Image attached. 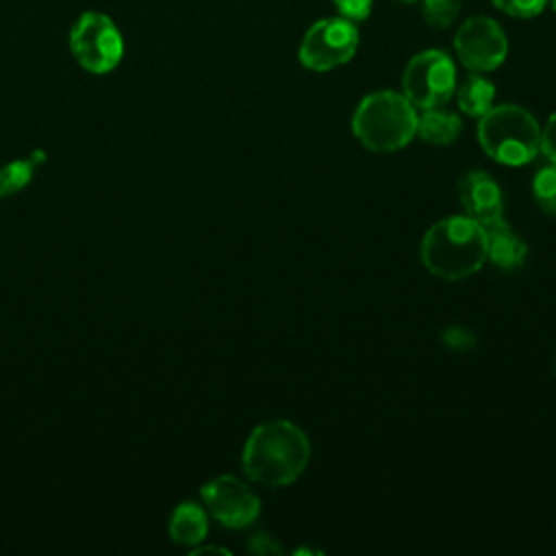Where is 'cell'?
<instances>
[{
  "label": "cell",
  "mask_w": 556,
  "mask_h": 556,
  "mask_svg": "<svg viewBox=\"0 0 556 556\" xmlns=\"http://www.w3.org/2000/svg\"><path fill=\"white\" fill-rule=\"evenodd\" d=\"M463 0H421V15L434 28H447L456 22Z\"/></svg>",
  "instance_id": "cell-17"
},
{
  "label": "cell",
  "mask_w": 556,
  "mask_h": 556,
  "mask_svg": "<svg viewBox=\"0 0 556 556\" xmlns=\"http://www.w3.org/2000/svg\"><path fill=\"white\" fill-rule=\"evenodd\" d=\"M404 2H415V0H404Z\"/></svg>",
  "instance_id": "cell-24"
},
{
  "label": "cell",
  "mask_w": 556,
  "mask_h": 556,
  "mask_svg": "<svg viewBox=\"0 0 556 556\" xmlns=\"http://www.w3.org/2000/svg\"><path fill=\"white\" fill-rule=\"evenodd\" d=\"M202 502L222 526L232 530L252 526L261 513L258 497L235 476H217L208 480L202 486Z\"/></svg>",
  "instance_id": "cell-9"
},
{
  "label": "cell",
  "mask_w": 556,
  "mask_h": 556,
  "mask_svg": "<svg viewBox=\"0 0 556 556\" xmlns=\"http://www.w3.org/2000/svg\"><path fill=\"white\" fill-rule=\"evenodd\" d=\"M532 195L543 213L556 217V163L536 172L532 178Z\"/></svg>",
  "instance_id": "cell-16"
},
{
  "label": "cell",
  "mask_w": 556,
  "mask_h": 556,
  "mask_svg": "<svg viewBox=\"0 0 556 556\" xmlns=\"http://www.w3.org/2000/svg\"><path fill=\"white\" fill-rule=\"evenodd\" d=\"M552 9H554V13H556V0H552Z\"/></svg>",
  "instance_id": "cell-23"
},
{
  "label": "cell",
  "mask_w": 556,
  "mask_h": 556,
  "mask_svg": "<svg viewBox=\"0 0 556 556\" xmlns=\"http://www.w3.org/2000/svg\"><path fill=\"white\" fill-rule=\"evenodd\" d=\"M463 130V122L456 113L445 111L443 106L426 109L417 115V135L434 146H450Z\"/></svg>",
  "instance_id": "cell-13"
},
{
  "label": "cell",
  "mask_w": 556,
  "mask_h": 556,
  "mask_svg": "<svg viewBox=\"0 0 556 556\" xmlns=\"http://www.w3.org/2000/svg\"><path fill=\"white\" fill-rule=\"evenodd\" d=\"M458 200L465 208V215L484 228L504 219L502 189L486 172H467L458 180Z\"/></svg>",
  "instance_id": "cell-10"
},
{
  "label": "cell",
  "mask_w": 556,
  "mask_h": 556,
  "mask_svg": "<svg viewBox=\"0 0 556 556\" xmlns=\"http://www.w3.org/2000/svg\"><path fill=\"white\" fill-rule=\"evenodd\" d=\"M419 256L424 267L443 280H463L486 261V230L467 215L445 217L428 228Z\"/></svg>",
  "instance_id": "cell-2"
},
{
  "label": "cell",
  "mask_w": 556,
  "mask_h": 556,
  "mask_svg": "<svg viewBox=\"0 0 556 556\" xmlns=\"http://www.w3.org/2000/svg\"><path fill=\"white\" fill-rule=\"evenodd\" d=\"M250 549L256 554H280L282 552L280 545L269 534H263V532H258L250 539Z\"/></svg>",
  "instance_id": "cell-21"
},
{
  "label": "cell",
  "mask_w": 556,
  "mask_h": 556,
  "mask_svg": "<svg viewBox=\"0 0 556 556\" xmlns=\"http://www.w3.org/2000/svg\"><path fill=\"white\" fill-rule=\"evenodd\" d=\"M491 2L502 13L519 20L536 17L547 7V0H491Z\"/></svg>",
  "instance_id": "cell-18"
},
{
  "label": "cell",
  "mask_w": 556,
  "mask_h": 556,
  "mask_svg": "<svg viewBox=\"0 0 556 556\" xmlns=\"http://www.w3.org/2000/svg\"><path fill=\"white\" fill-rule=\"evenodd\" d=\"M308 458L311 443L304 430L287 419H269L250 432L241 465L250 480L276 489L295 482Z\"/></svg>",
  "instance_id": "cell-1"
},
{
  "label": "cell",
  "mask_w": 556,
  "mask_h": 556,
  "mask_svg": "<svg viewBox=\"0 0 556 556\" xmlns=\"http://www.w3.org/2000/svg\"><path fill=\"white\" fill-rule=\"evenodd\" d=\"M478 141L495 163L519 167L541 150L536 117L519 104L491 106L478 122Z\"/></svg>",
  "instance_id": "cell-4"
},
{
  "label": "cell",
  "mask_w": 556,
  "mask_h": 556,
  "mask_svg": "<svg viewBox=\"0 0 556 556\" xmlns=\"http://www.w3.org/2000/svg\"><path fill=\"white\" fill-rule=\"evenodd\" d=\"M208 532V519L200 504L182 502L169 517V536L178 545H198Z\"/></svg>",
  "instance_id": "cell-12"
},
{
  "label": "cell",
  "mask_w": 556,
  "mask_h": 556,
  "mask_svg": "<svg viewBox=\"0 0 556 556\" xmlns=\"http://www.w3.org/2000/svg\"><path fill=\"white\" fill-rule=\"evenodd\" d=\"M339 15L350 20V22H361L365 17H369L371 13V4L374 0H332Z\"/></svg>",
  "instance_id": "cell-19"
},
{
  "label": "cell",
  "mask_w": 556,
  "mask_h": 556,
  "mask_svg": "<svg viewBox=\"0 0 556 556\" xmlns=\"http://www.w3.org/2000/svg\"><path fill=\"white\" fill-rule=\"evenodd\" d=\"M456 91V65L443 50L417 52L404 67L402 93L415 109H437Z\"/></svg>",
  "instance_id": "cell-6"
},
{
  "label": "cell",
  "mask_w": 556,
  "mask_h": 556,
  "mask_svg": "<svg viewBox=\"0 0 556 556\" xmlns=\"http://www.w3.org/2000/svg\"><path fill=\"white\" fill-rule=\"evenodd\" d=\"M354 137L374 152H395L417 135V111L404 93L374 91L352 115Z\"/></svg>",
  "instance_id": "cell-3"
},
{
  "label": "cell",
  "mask_w": 556,
  "mask_h": 556,
  "mask_svg": "<svg viewBox=\"0 0 556 556\" xmlns=\"http://www.w3.org/2000/svg\"><path fill=\"white\" fill-rule=\"evenodd\" d=\"M70 50L83 70L109 74L124 56V37L109 15L85 11L70 30Z\"/></svg>",
  "instance_id": "cell-5"
},
{
  "label": "cell",
  "mask_w": 556,
  "mask_h": 556,
  "mask_svg": "<svg viewBox=\"0 0 556 556\" xmlns=\"http://www.w3.org/2000/svg\"><path fill=\"white\" fill-rule=\"evenodd\" d=\"M358 50V28L345 17L317 20L302 37L298 59L313 72H328L348 63Z\"/></svg>",
  "instance_id": "cell-7"
},
{
  "label": "cell",
  "mask_w": 556,
  "mask_h": 556,
  "mask_svg": "<svg viewBox=\"0 0 556 556\" xmlns=\"http://www.w3.org/2000/svg\"><path fill=\"white\" fill-rule=\"evenodd\" d=\"M456 102L458 109L469 115V117H482L495 100V85L491 80H486L484 76H480L478 72H471L469 76H465L460 80V85H456Z\"/></svg>",
  "instance_id": "cell-14"
},
{
  "label": "cell",
  "mask_w": 556,
  "mask_h": 556,
  "mask_svg": "<svg viewBox=\"0 0 556 556\" xmlns=\"http://www.w3.org/2000/svg\"><path fill=\"white\" fill-rule=\"evenodd\" d=\"M541 152L556 163V113L549 115L545 128L541 130Z\"/></svg>",
  "instance_id": "cell-20"
},
{
  "label": "cell",
  "mask_w": 556,
  "mask_h": 556,
  "mask_svg": "<svg viewBox=\"0 0 556 556\" xmlns=\"http://www.w3.org/2000/svg\"><path fill=\"white\" fill-rule=\"evenodd\" d=\"M46 156L41 150L33 152L30 159H17L0 167V198L13 195L20 189H24L33 180V172L39 163H43Z\"/></svg>",
  "instance_id": "cell-15"
},
{
  "label": "cell",
  "mask_w": 556,
  "mask_h": 556,
  "mask_svg": "<svg viewBox=\"0 0 556 556\" xmlns=\"http://www.w3.org/2000/svg\"><path fill=\"white\" fill-rule=\"evenodd\" d=\"M206 552H219V554H228L226 549L222 547H200V549H193V554H206Z\"/></svg>",
  "instance_id": "cell-22"
},
{
  "label": "cell",
  "mask_w": 556,
  "mask_h": 556,
  "mask_svg": "<svg viewBox=\"0 0 556 556\" xmlns=\"http://www.w3.org/2000/svg\"><path fill=\"white\" fill-rule=\"evenodd\" d=\"M454 50L467 70L482 74L497 70L506 61L508 39L493 17L473 15L458 26L454 35Z\"/></svg>",
  "instance_id": "cell-8"
},
{
  "label": "cell",
  "mask_w": 556,
  "mask_h": 556,
  "mask_svg": "<svg viewBox=\"0 0 556 556\" xmlns=\"http://www.w3.org/2000/svg\"><path fill=\"white\" fill-rule=\"evenodd\" d=\"M484 230H486V258L504 271L519 269L528 254L526 241L504 219L486 226Z\"/></svg>",
  "instance_id": "cell-11"
}]
</instances>
